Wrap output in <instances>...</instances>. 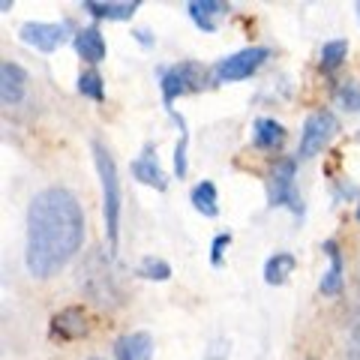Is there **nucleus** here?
Wrapping results in <instances>:
<instances>
[{
  "label": "nucleus",
  "instance_id": "1",
  "mask_svg": "<svg viewBox=\"0 0 360 360\" xmlns=\"http://www.w3.org/2000/svg\"><path fill=\"white\" fill-rule=\"evenodd\" d=\"M84 243V210L63 186H49L33 195L27 207V252L30 276L49 279L75 258Z\"/></svg>",
  "mask_w": 360,
  "mask_h": 360
},
{
  "label": "nucleus",
  "instance_id": "2",
  "mask_svg": "<svg viewBox=\"0 0 360 360\" xmlns=\"http://www.w3.org/2000/svg\"><path fill=\"white\" fill-rule=\"evenodd\" d=\"M94 148V162H96V172L99 180H103V213H105V238L111 252L117 250V225H120V177H117V162L111 150L105 148L103 141H90Z\"/></svg>",
  "mask_w": 360,
  "mask_h": 360
},
{
  "label": "nucleus",
  "instance_id": "3",
  "mask_svg": "<svg viewBox=\"0 0 360 360\" xmlns=\"http://www.w3.org/2000/svg\"><path fill=\"white\" fill-rule=\"evenodd\" d=\"M210 72L201 66L198 60H180L168 70H160V87H162V103L172 111V103L177 96L195 94V90H205Z\"/></svg>",
  "mask_w": 360,
  "mask_h": 360
},
{
  "label": "nucleus",
  "instance_id": "4",
  "mask_svg": "<svg viewBox=\"0 0 360 360\" xmlns=\"http://www.w3.org/2000/svg\"><path fill=\"white\" fill-rule=\"evenodd\" d=\"M78 276H82V288L99 303V307L117 303V297H120L117 279H115V274L108 270V262H105L103 252H94V255H90L87 264H82V270H78Z\"/></svg>",
  "mask_w": 360,
  "mask_h": 360
},
{
  "label": "nucleus",
  "instance_id": "5",
  "mask_svg": "<svg viewBox=\"0 0 360 360\" xmlns=\"http://www.w3.org/2000/svg\"><path fill=\"white\" fill-rule=\"evenodd\" d=\"M295 174H297V160H279L270 168L267 177V189H270V205L274 207H288L295 217H303V201L297 195L295 186Z\"/></svg>",
  "mask_w": 360,
  "mask_h": 360
},
{
  "label": "nucleus",
  "instance_id": "6",
  "mask_svg": "<svg viewBox=\"0 0 360 360\" xmlns=\"http://www.w3.org/2000/svg\"><path fill=\"white\" fill-rule=\"evenodd\" d=\"M267 60H270V49L252 45V49H243V51H234L229 58H222L217 66H213V78H217L219 84L243 82V78H252Z\"/></svg>",
  "mask_w": 360,
  "mask_h": 360
},
{
  "label": "nucleus",
  "instance_id": "7",
  "mask_svg": "<svg viewBox=\"0 0 360 360\" xmlns=\"http://www.w3.org/2000/svg\"><path fill=\"white\" fill-rule=\"evenodd\" d=\"M336 132H340V120H336L333 111H328V108L312 111V115L307 117V123H303L297 156L300 160H312V156H319L330 144V139Z\"/></svg>",
  "mask_w": 360,
  "mask_h": 360
},
{
  "label": "nucleus",
  "instance_id": "8",
  "mask_svg": "<svg viewBox=\"0 0 360 360\" xmlns=\"http://www.w3.org/2000/svg\"><path fill=\"white\" fill-rule=\"evenodd\" d=\"M66 33H70V25H45V21H25L18 30V37L25 45H30V49L37 51H58L60 45L66 42Z\"/></svg>",
  "mask_w": 360,
  "mask_h": 360
},
{
  "label": "nucleus",
  "instance_id": "9",
  "mask_svg": "<svg viewBox=\"0 0 360 360\" xmlns=\"http://www.w3.org/2000/svg\"><path fill=\"white\" fill-rule=\"evenodd\" d=\"M27 84H30V78H27V72L21 70L18 63H13V60L0 63V99H4L6 108L18 105L21 99H25Z\"/></svg>",
  "mask_w": 360,
  "mask_h": 360
},
{
  "label": "nucleus",
  "instance_id": "10",
  "mask_svg": "<svg viewBox=\"0 0 360 360\" xmlns=\"http://www.w3.org/2000/svg\"><path fill=\"white\" fill-rule=\"evenodd\" d=\"M129 172H132V177L139 180V184H144V186H153V189H160V193H165V189H168V177H165V172L160 168V160L153 156L150 144L132 160Z\"/></svg>",
  "mask_w": 360,
  "mask_h": 360
},
{
  "label": "nucleus",
  "instance_id": "11",
  "mask_svg": "<svg viewBox=\"0 0 360 360\" xmlns=\"http://www.w3.org/2000/svg\"><path fill=\"white\" fill-rule=\"evenodd\" d=\"M115 357L117 360H150L153 357V340L148 330H129L115 340Z\"/></svg>",
  "mask_w": 360,
  "mask_h": 360
},
{
  "label": "nucleus",
  "instance_id": "12",
  "mask_svg": "<svg viewBox=\"0 0 360 360\" xmlns=\"http://www.w3.org/2000/svg\"><path fill=\"white\" fill-rule=\"evenodd\" d=\"M51 333L60 340H82L87 336V315L82 307H66L51 319Z\"/></svg>",
  "mask_w": 360,
  "mask_h": 360
},
{
  "label": "nucleus",
  "instance_id": "13",
  "mask_svg": "<svg viewBox=\"0 0 360 360\" xmlns=\"http://www.w3.org/2000/svg\"><path fill=\"white\" fill-rule=\"evenodd\" d=\"M186 13L195 21V27H201L205 33H213L217 30V21L222 15H229V4H219V0H193V4H186Z\"/></svg>",
  "mask_w": 360,
  "mask_h": 360
},
{
  "label": "nucleus",
  "instance_id": "14",
  "mask_svg": "<svg viewBox=\"0 0 360 360\" xmlns=\"http://www.w3.org/2000/svg\"><path fill=\"white\" fill-rule=\"evenodd\" d=\"M75 51L78 58H82L84 63H99L105 60V37L99 33V27H84L75 33Z\"/></svg>",
  "mask_w": 360,
  "mask_h": 360
},
{
  "label": "nucleus",
  "instance_id": "15",
  "mask_svg": "<svg viewBox=\"0 0 360 360\" xmlns=\"http://www.w3.org/2000/svg\"><path fill=\"white\" fill-rule=\"evenodd\" d=\"M324 252H328V258H330V267L324 270L319 288H321V295L333 297V295H340L342 291V252H340V243L324 240Z\"/></svg>",
  "mask_w": 360,
  "mask_h": 360
},
{
  "label": "nucleus",
  "instance_id": "16",
  "mask_svg": "<svg viewBox=\"0 0 360 360\" xmlns=\"http://www.w3.org/2000/svg\"><path fill=\"white\" fill-rule=\"evenodd\" d=\"M252 141H255V148H262V150H276L279 144L285 141V127L276 123L274 117H258L252 127Z\"/></svg>",
  "mask_w": 360,
  "mask_h": 360
},
{
  "label": "nucleus",
  "instance_id": "17",
  "mask_svg": "<svg viewBox=\"0 0 360 360\" xmlns=\"http://www.w3.org/2000/svg\"><path fill=\"white\" fill-rule=\"evenodd\" d=\"M82 9H84V13H90L94 18L123 21V18H132V13L139 9V0H123V4H99V0H84Z\"/></svg>",
  "mask_w": 360,
  "mask_h": 360
},
{
  "label": "nucleus",
  "instance_id": "18",
  "mask_svg": "<svg viewBox=\"0 0 360 360\" xmlns=\"http://www.w3.org/2000/svg\"><path fill=\"white\" fill-rule=\"evenodd\" d=\"M295 267H297V258L291 255V252H276V255H270L267 264H264V283H267V285H283L285 279L295 274Z\"/></svg>",
  "mask_w": 360,
  "mask_h": 360
},
{
  "label": "nucleus",
  "instance_id": "19",
  "mask_svg": "<svg viewBox=\"0 0 360 360\" xmlns=\"http://www.w3.org/2000/svg\"><path fill=\"white\" fill-rule=\"evenodd\" d=\"M189 201H193V207L198 213H205V217H217V213H219L217 186H213L210 180H201V184H195L193 193H189Z\"/></svg>",
  "mask_w": 360,
  "mask_h": 360
},
{
  "label": "nucleus",
  "instance_id": "20",
  "mask_svg": "<svg viewBox=\"0 0 360 360\" xmlns=\"http://www.w3.org/2000/svg\"><path fill=\"white\" fill-rule=\"evenodd\" d=\"M168 115H172V120L177 123V129H180V139H177V148H174V174H177L180 180H184V177H186V168H189V165H186V148H189V132H186V120L180 117L174 108L168 111Z\"/></svg>",
  "mask_w": 360,
  "mask_h": 360
},
{
  "label": "nucleus",
  "instance_id": "21",
  "mask_svg": "<svg viewBox=\"0 0 360 360\" xmlns=\"http://www.w3.org/2000/svg\"><path fill=\"white\" fill-rule=\"evenodd\" d=\"M345 54H348V42L345 39H330V42H324V49H321V70H340L342 60H345Z\"/></svg>",
  "mask_w": 360,
  "mask_h": 360
},
{
  "label": "nucleus",
  "instance_id": "22",
  "mask_svg": "<svg viewBox=\"0 0 360 360\" xmlns=\"http://www.w3.org/2000/svg\"><path fill=\"white\" fill-rule=\"evenodd\" d=\"M139 276L144 279H153V283H165V279H172V264L162 262V258H141V264H139Z\"/></svg>",
  "mask_w": 360,
  "mask_h": 360
},
{
  "label": "nucleus",
  "instance_id": "23",
  "mask_svg": "<svg viewBox=\"0 0 360 360\" xmlns=\"http://www.w3.org/2000/svg\"><path fill=\"white\" fill-rule=\"evenodd\" d=\"M78 94L87 96V99H96V103H103L105 96V87H103V75H99L96 70H87L78 75Z\"/></svg>",
  "mask_w": 360,
  "mask_h": 360
},
{
  "label": "nucleus",
  "instance_id": "24",
  "mask_svg": "<svg viewBox=\"0 0 360 360\" xmlns=\"http://www.w3.org/2000/svg\"><path fill=\"white\" fill-rule=\"evenodd\" d=\"M336 103L348 111H360V82H345L336 87Z\"/></svg>",
  "mask_w": 360,
  "mask_h": 360
},
{
  "label": "nucleus",
  "instance_id": "25",
  "mask_svg": "<svg viewBox=\"0 0 360 360\" xmlns=\"http://www.w3.org/2000/svg\"><path fill=\"white\" fill-rule=\"evenodd\" d=\"M231 243V234L229 231H222V234H217V238H213V246H210V262L213 264H222V252H225V246Z\"/></svg>",
  "mask_w": 360,
  "mask_h": 360
},
{
  "label": "nucleus",
  "instance_id": "26",
  "mask_svg": "<svg viewBox=\"0 0 360 360\" xmlns=\"http://www.w3.org/2000/svg\"><path fill=\"white\" fill-rule=\"evenodd\" d=\"M345 360H360V324H354L352 336H348V345H345Z\"/></svg>",
  "mask_w": 360,
  "mask_h": 360
},
{
  "label": "nucleus",
  "instance_id": "27",
  "mask_svg": "<svg viewBox=\"0 0 360 360\" xmlns=\"http://www.w3.org/2000/svg\"><path fill=\"white\" fill-rule=\"evenodd\" d=\"M354 321L360 324V264H357V288H354Z\"/></svg>",
  "mask_w": 360,
  "mask_h": 360
},
{
  "label": "nucleus",
  "instance_id": "28",
  "mask_svg": "<svg viewBox=\"0 0 360 360\" xmlns=\"http://www.w3.org/2000/svg\"><path fill=\"white\" fill-rule=\"evenodd\" d=\"M135 37H139V42H141V45H150V37H148V30H139V33H135Z\"/></svg>",
  "mask_w": 360,
  "mask_h": 360
},
{
  "label": "nucleus",
  "instance_id": "29",
  "mask_svg": "<svg viewBox=\"0 0 360 360\" xmlns=\"http://www.w3.org/2000/svg\"><path fill=\"white\" fill-rule=\"evenodd\" d=\"M357 222H360V205H357Z\"/></svg>",
  "mask_w": 360,
  "mask_h": 360
},
{
  "label": "nucleus",
  "instance_id": "30",
  "mask_svg": "<svg viewBox=\"0 0 360 360\" xmlns=\"http://www.w3.org/2000/svg\"><path fill=\"white\" fill-rule=\"evenodd\" d=\"M90 360H103V357H90Z\"/></svg>",
  "mask_w": 360,
  "mask_h": 360
},
{
  "label": "nucleus",
  "instance_id": "31",
  "mask_svg": "<svg viewBox=\"0 0 360 360\" xmlns=\"http://www.w3.org/2000/svg\"><path fill=\"white\" fill-rule=\"evenodd\" d=\"M357 13H360V4H357Z\"/></svg>",
  "mask_w": 360,
  "mask_h": 360
}]
</instances>
